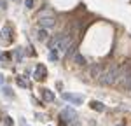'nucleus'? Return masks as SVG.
<instances>
[{
    "label": "nucleus",
    "mask_w": 131,
    "mask_h": 126,
    "mask_svg": "<svg viewBox=\"0 0 131 126\" xmlns=\"http://www.w3.org/2000/svg\"><path fill=\"white\" fill-rule=\"evenodd\" d=\"M91 107H93L94 110H98V112L105 110V107H103V103H101V102H91Z\"/></svg>",
    "instance_id": "obj_9"
},
{
    "label": "nucleus",
    "mask_w": 131,
    "mask_h": 126,
    "mask_svg": "<svg viewBox=\"0 0 131 126\" xmlns=\"http://www.w3.org/2000/svg\"><path fill=\"white\" fill-rule=\"evenodd\" d=\"M16 60L21 61V49H16Z\"/></svg>",
    "instance_id": "obj_15"
},
{
    "label": "nucleus",
    "mask_w": 131,
    "mask_h": 126,
    "mask_svg": "<svg viewBox=\"0 0 131 126\" xmlns=\"http://www.w3.org/2000/svg\"><path fill=\"white\" fill-rule=\"evenodd\" d=\"M91 74H93L94 77H98V75H100V68H98V67H93V70H91Z\"/></svg>",
    "instance_id": "obj_12"
},
{
    "label": "nucleus",
    "mask_w": 131,
    "mask_h": 126,
    "mask_svg": "<svg viewBox=\"0 0 131 126\" xmlns=\"http://www.w3.org/2000/svg\"><path fill=\"white\" fill-rule=\"evenodd\" d=\"M73 60H75V63H77V65H84V63H86V58L82 56L81 52H77V54L73 56Z\"/></svg>",
    "instance_id": "obj_8"
},
{
    "label": "nucleus",
    "mask_w": 131,
    "mask_h": 126,
    "mask_svg": "<svg viewBox=\"0 0 131 126\" xmlns=\"http://www.w3.org/2000/svg\"><path fill=\"white\" fill-rule=\"evenodd\" d=\"M4 82H5V79H4V75L0 74V86H4Z\"/></svg>",
    "instance_id": "obj_17"
},
{
    "label": "nucleus",
    "mask_w": 131,
    "mask_h": 126,
    "mask_svg": "<svg viewBox=\"0 0 131 126\" xmlns=\"http://www.w3.org/2000/svg\"><path fill=\"white\" fill-rule=\"evenodd\" d=\"M0 5H2V7L5 9V0H0Z\"/></svg>",
    "instance_id": "obj_18"
},
{
    "label": "nucleus",
    "mask_w": 131,
    "mask_h": 126,
    "mask_svg": "<svg viewBox=\"0 0 131 126\" xmlns=\"http://www.w3.org/2000/svg\"><path fill=\"white\" fill-rule=\"evenodd\" d=\"M54 23H56V21L52 19V18H40V21H39V25H40V28H46V30H47V28H51V26H54Z\"/></svg>",
    "instance_id": "obj_4"
},
{
    "label": "nucleus",
    "mask_w": 131,
    "mask_h": 126,
    "mask_svg": "<svg viewBox=\"0 0 131 126\" xmlns=\"http://www.w3.org/2000/svg\"><path fill=\"white\" fill-rule=\"evenodd\" d=\"M63 100H67V102H70L72 105H81L82 103V98L81 94H72V93H63Z\"/></svg>",
    "instance_id": "obj_2"
},
{
    "label": "nucleus",
    "mask_w": 131,
    "mask_h": 126,
    "mask_svg": "<svg viewBox=\"0 0 131 126\" xmlns=\"http://www.w3.org/2000/svg\"><path fill=\"white\" fill-rule=\"evenodd\" d=\"M40 94H42V98H44L46 102H52V100H54V94L51 93V89H47V88L40 89Z\"/></svg>",
    "instance_id": "obj_5"
},
{
    "label": "nucleus",
    "mask_w": 131,
    "mask_h": 126,
    "mask_svg": "<svg viewBox=\"0 0 131 126\" xmlns=\"http://www.w3.org/2000/svg\"><path fill=\"white\" fill-rule=\"evenodd\" d=\"M4 94H5V96H12V91H10V88H7V86H5V88H4Z\"/></svg>",
    "instance_id": "obj_11"
},
{
    "label": "nucleus",
    "mask_w": 131,
    "mask_h": 126,
    "mask_svg": "<svg viewBox=\"0 0 131 126\" xmlns=\"http://www.w3.org/2000/svg\"><path fill=\"white\" fill-rule=\"evenodd\" d=\"M18 84H19V86H23V88H28V84L25 82L23 79H19V77H18Z\"/></svg>",
    "instance_id": "obj_14"
},
{
    "label": "nucleus",
    "mask_w": 131,
    "mask_h": 126,
    "mask_svg": "<svg viewBox=\"0 0 131 126\" xmlns=\"http://www.w3.org/2000/svg\"><path fill=\"white\" fill-rule=\"evenodd\" d=\"M25 5H26L28 9H31V7H33V0H25Z\"/></svg>",
    "instance_id": "obj_13"
},
{
    "label": "nucleus",
    "mask_w": 131,
    "mask_h": 126,
    "mask_svg": "<svg viewBox=\"0 0 131 126\" xmlns=\"http://www.w3.org/2000/svg\"><path fill=\"white\" fill-rule=\"evenodd\" d=\"M58 49H54V47H51V52H49V60L51 61H56V60H58V58H60V54H58Z\"/></svg>",
    "instance_id": "obj_7"
},
{
    "label": "nucleus",
    "mask_w": 131,
    "mask_h": 126,
    "mask_svg": "<svg viewBox=\"0 0 131 126\" xmlns=\"http://www.w3.org/2000/svg\"><path fill=\"white\" fill-rule=\"evenodd\" d=\"M46 75H47V68H46L44 65H37V67H35L33 77H35L37 81H42V79H46Z\"/></svg>",
    "instance_id": "obj_3"
},
{
    "label": "nucleus",
    "mask_w": 131,
    "mask_h": 126,
    "mask_svg": "<svg viewBox=\"0 0 131 126\" xmlns=\"http://www.w3.org/2000/svg\"><path fill=\"white\" fill-rule=\"evenodd\" d=\"M14 2H21V0H14Z\"/></svg>",
    "instance_id": "obj_19"
},
{
    "label": "nucleus",
    "mask_w": 131,
    "mask_h": 126,
    "mask_svg": "<svg viewBox=\"0 0 131 126\" xmlns=\"http://www.w3.org/2000/svg\"><path fill=\"white\" fill-rule=\"evenodd\" d=\"M47 35H49V33H47V30H46V28H40V30L37 32V39H39L40 42L47 40Z\"/></svg>",
    "instance_id": "obj_6"
},
{
    "label": "nucleus",
    "mask_w": 131,
    "mask_h": 126,
    "mask_svg": "<svg viewBox=\"0 0 131 126\" xmlns=\"http://www.w3.org/2000/svg\"><path fill=\"white\" fill-rule=\"evenodd\" d=\"M119 77H121V75H119V68H117V67H110L107 72L101 75V82L103 84H114Z\"/></svg>",
    "instance_id": "obj_1"
},
{
    "label": "nucleus",
    "mask_w": 131,
    "mask_h": 126,
    "mask_svg": "<svg viewBox=\"0 0 131 126\" xmlns=\"http://www.w3.org/2000/svg\"><path fill=\"white\" fill-rule=\"evenodd\" d=\"M10 32V26H4V30H2V35H7ZM9 42V39H4V44H7Z\"/></svg>",
    "instance_id": "obj_10"
},
{
    "label": "nucleus",
    "mask_w": 131,
    "mask_h": 126,
    "mask_svg": "<svg viewBox=\"0 0 131 126\" xmlns=\"http://www.w3.org/2000/svg\"><path fill=\"white\" fill-rule=\"evenodd\" d=\"M115 126H122V124H115Z\"/></svg>",
    "instance_id": "obj_20"
},
{
    "label": "nucleus",
    "mask_w": 131,
    "mask_h": 126,
    "mask_svg": "<svg viewBox=\"0 0 131 126\" xmlns=\"http://www.w3.org/2000/svg\"><path fill=\"white\" fill-rule=\"evenodd\" d=\"M4 123H5V126H12V121H10V117H5V121H4Z\"/></svg>",
    "instance_id": "obj_16"
}]
</instances>
